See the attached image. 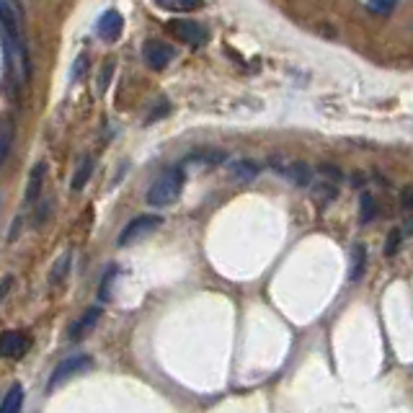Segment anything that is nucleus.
<instances>
[{
	"label": "nucleus",
	"instance_id": "2",
	"mask_svg": "<svg viewBox=\"0 0 413 413\" xmlns=\"http://www.w3.org/2000/svg\"><path fill=\"white\" fill-rule=\"evenodd\" d=\"M168 31L173 34V39H178L181 44H189L194 50H199V47L210 42V31L202 24L191 21V18H173V21H168Z\"/></svg>",
	"mask_w": 413,
	"mask_h": 413
},
{
	"label": "nucleus",
	"instance_id": "15",
	"mask_svg": "<svg viewBox=\"0 0 413 413\" xmlns=\"http://www.w3.org/2000/svg\"><path fill=\"white\" fill-rule=\"evenodd\" d=\"M364 10L372 13V16H390V13H396L398 10V3L396 0H375V3H364Z\"/></svg>",
	"mask_w": 413,
	"mask_h": 413
},
{
	"label": "nucleus",
	"instance_id": "24",
	"mask_svg": "<svg viewBox=\"0 0 413 413\" xmlns=\"http://www.w3.org/2000/svg\"><path fill=\"white\" fill-rule=\"evenodd\" d=\"M163 114H168V103H161V109H155L150 114V117L145 119V124H152V122H155V119H161Z\"/></svg>",
	"mask_w": 413,
	"mask_h": 413
},
{
	"label": "nucleus",
	"instance_id": "16",
	"mask_svg": "<svg viewBox=\"0 0 413 413\" xmlns=\"http://www.w3.org/2000/svg\"><path fill=\"white\" fill-rule=\"evenodd\" d=\"M93 176V161L91 158H85L83 163H80V168L75 171V176H73V191H80L85 184H88V178Z\"/></svg>",
	"mask_w": 413,
	"mask_h": 413
},
{
	"label": "nucleus",
	"instance_id": "4",
	"mask_svg": "<svg viewBox=\"0 0 413 413\" xmlns=\"http://www.w3.org/2000/svg\"><path fill=\"white\" fill-rule=\"evenodd\" d=\"M161 222H163L161 215H140V217H135L124 230H122V233H119L117 245L119 248H126V245L137 243L140 238H145L147 233H152V230L158 228Z\"/></svg>",
	"mask_w": 413,
	"mask_h": 413
},
{
	"label": "nucleus",
	"instance_id": "21",
	"mask_svg": "<svg viewBox=\"0 0 413 413\" xmlns=\"http://www.w3.org/2000/svg\"><path fill=\"white\" fill-rule=\"evenodd\" d=\"M85 73H88V55H80V57L75 59V65H73V73H70L73 83H78V80H80Z\"/></svg>",
	"mask_w": 413,
	"mask_h": 413
},
{
	"label": "nucleus",
	"instance_id": "9",
	"mask_svg": "<svg viewBox=\"0 0 413 413\" xmlns=\"http://www.w3.org/2000/svg\"><path fill=\"white\" fill-rule=\"evenodd\" d=\"M99 318H101V307H88L83 318L70 326V341H80L83 336H88L93 331V326L99 323Z\"/></svg>",
	"mask_w": 413,
	"mask_h": 413
},
{
	"label": "nucleus",
	"instance_id": "13",
	"mask_svg": "<svg viewBox=\"0 0 413 413\" xmlns=\"http://www.w3.org/2000/svg\"><path fill=\"white\" fill-rule=\"evenodd\" d=\"M364 266H367V248L362 243H356L352 248V269H349V279L352 282H359L364 274Z\"/></svg>",
	"mask_w": 413,
	"mask_h": 413
},
{
	"label": "nucleus",
	"instance_id": "22",
	"mask_svg": "<svg viewBox=\"0 0 413 413\" xmlns=\"http://www.w3.org/2000/svg\"><path fill=\"white\" fill-rule=\"evenodd\" d=\"M312 189H315V194L321 196L323 202H328V199H336V189H333V184H315Z\"/></svg>",
	"mask_w": 413,
	"mask_h": 413
},
{
	"label": "nucleus",
	"instance_id": "17",
	"mask_svg": "<svg viewBox=\"0 0 413 413\" xmlns=\"http://www.w3.org/2000/svg\"><path fill=\"white\" fill-rule=\"evenodd\" d=\"M375 215H377V204H375L372 194H362V199H359V222L367 225V222L375 219Z\"/></svg>",
	"mask_w": 413,
	"mask_h": 413
},
{
	"label": "nucleus",
	"instance_id": "12",
	"mask_svg": "<svg viewBox=\"0 0 413 413\" xmlns=\"http://www.w3.org/2000/svg\"><path fill=\"white\" fill-rule=\"evenodd\" d=\"M21 408H24V388H21V385H13V388L3 396L0 413H21Z\"/></svg>",
	"mask_w": 413,
	"mask_h": 413
},
{
	"label": "nucleus",
	"instance_id": "10",
	"mask_svg": "<svg viewBox=\"0 0 413 413\" xmlns=\"http://www.w3.org/2000/svg\"><path fill=\"white\" fill-rule=\"evenodd\" d=\"M261 173V166L256 161H236L230 166V176L236 178L238 184H251Z\"/></svg>",
	"mask_w": 413,
	"mask_h": 413
},
{
	"label": "nucleus",
	"instance_id": "8",
	"mask_svg": "<svg viewBox=\"0 0 413 413\" xmlns=\"http://www.w3.org/2000/svg\"><path fill=\"white\" fill-rule=\"evenodd\" d=\"M44 178H47V163H36L34 168H31V173H29V184H26V194H24L26 207H31L42 196Z\"/></svg>",
	"mask_w": 413,
	"mask_h": 413
},
{
	"label": "nucleus",
	"instance_id": "11",
	"mask_svg": "<svg viewBox=\"0 0 413 413\" xmlns=\"http://www.w3.org/2000/svg\"><path fill=\"white\" fill-rule=\"evenodd\" d=\"M287 181H292L295 186H312V168L305 161H292L284 168Z\"/></svg>",
	"mask_w": 413,
	"mask_h": 413
},
{
	"label": "nucleus",
	"instance_id": "5",
	"mask_svg": "<svg viewBox=\"0 0 413 413\" xmlns=\"http://www.w3.org/2000/svg\"><path fill=\"white\" fill-rule=\"evenodd\" d=\"M173 57H176L173 47H168V44L161 42V39H147V42L143 44V59H145V65H147V68L166 70Z\"/></svg>",
	"mask_w": 413,
	"mask_h": 413
},
{
	"label": "nucleus",
	"instance_id": "1",
	"mask_svg": "<svg viewBox=\"0 0 413 413\" xmlns=\"http://www.w3.org/2000/svg\"><path fill=\"white\" fill-rule=\"evenodd\" d=\"M184 171L181 168H168L163 171L161 176L155 178V184L150 186V191H147V204L150 207H171V204L178 202V196L184 191Z\"/></svg>",
	"mask_w": 413,
	"mask_h": 413
},
{
	"label": "nucleus",
	"instance_id": "14",
	"mask_svg": "<svg viewBox=\"0 0 413 413\" xmlns=\"http://www.w3.org/2000/svg\"><path fill=\"white\" fill-rule=\"evenodd\" d=\"M155 6L161 10H176V13H191V10L202 8V3L196 0H158Z\"/></svg>",
	"mask_w": 413,
	"mask_h": 413
},
{
	"label": "nucleus",
	"instance_id": "3",
	"mask_svg": "<svg viewBox=\"0 0 413 413\" xmlns=\"http://www.w3.org/2000/svg\"><path fill=\"white\" fill-rule=\"evenodd\" d=\"M88 367H93V359L88 354H75V356H68L65 362L57 364V370L52 372L50 382H47V393H55L59 385H65L68 379H73L75 375H83Z\"/></svg>",
	"mask_w": 413,
	"mask_h": 413
},
{
	"label": "nucleus",
	"instance_id": "27",
	"mask_svg": "<svg viewBox=\"0 0 413 413\" xmlns=\"http://www.w3.org/2000/svg\"><path fill=\"white\" fill-rule=\"evenodd\" d=\"M10 284H13V279H6V282H3V284H0V297H6V292H8V287Z\"/></svg>",
	"mask_w": 413,
	"mask_h": 413
},
{
	"label": "nucleus",
	"instance_id": "6",
	"mask_svg": "<svg viewBox=\"0 0 413 413\" xmlns=\"http://www.w3.org/2000/svg\"><path fill=\"white\" fill-rule=\"evenodd\" d=\"M29 346H31V341L18 331L0 333V356H6V359H21L29 352Z\"/></svg>",
	"mask_w": 413,
	"mask_h": 413
},
{
	"label": "nucleus",
	"instance_id": "26",
	"mask_svg": "<svg viewBox=\"0 0 413 413\" xmlns=\"http://www.w3.org/2000/svg\"><path fill=\"white\" fill-rule=\"evenodd\" d=\"M403 210L405 212L411 210V189H405V191H403Z\"/></svg>",
	"mask_w": 413,
	"mask_h": 413
},
{
	"label": "nucleus",
	"instance_id": "20",
	"mask_svg": "<svg viewBox=\"0 0 413 413\" xmlns=\"http://www.w3.org/2000/svg\"><path fill=\"white\" fill-rule=\"evenodd\" d=\"M114 277H117V269L111 266L109 274H103V279H101V289H99V297H101V300H111V282H114Z\"/></svg>",
	"mask_w": 413,
	"mask_h": 413
},
{
	"label": "nucleus",
	"instance_id": "19",
	"mask_svg": "<svg viewBox=\"0 0 413 413\" xmlns=\"http://www.w3.org/2000/svg\"><path fill=\"white\" fill-rule=\"evenodd\" d=\"M400 240H403V233L400 230H390L388 236V243H385V256H396L398 251H400Z\"/></svg>",
	"mask_w": 413,
	"mask_h": 413
},
{
	"label": "nucleus",
	"instance_id": "7",
	"mask_svg": "<svg viewBox=\"0 0 413 413\" xmlns=\"http://www.w3.org/2000/svg\"><path fill=\"white\" fill-rule=\"evenodd\" d=\"M122 31H124V16L119 10H106L96 24V34L101 36L103 42H117Z\"/></svg>",
	"mask_w": 413,
	"mask_h": 413
},
{
	"label": "nucleus",
	"instance_id": "23",
	"mask_svg": "<svg viewBox=\"0 0 413 413\" xmlns=\"http://www.w3.org/2000/svg\"><path fill=\"white\" fill-rule=\"evenodd\" d=\"M111 73H114V62H109V65H103V70H101V75H99V91H106L109 88V83H111Z\"/></svg>",
	"mask_w": 413,
	"mask_h": 413
},
{
	"label": "nucleus",
	"instance_id": "25",
	"mask_svg": "<svg viewBox=\"0 0 413 413\" xmlns=\"http://www.w3.org/2000/svg\"><path fill=\"white\" fill-rule=\"evenodd\" d=\"M321 171L326 173V176H333L336 181L341 178V171H338V168H331V166H321Z\"/></svg>",
	"mask_w": 413,
	"mask_h": 413
},
{
	"label": "nucleus",
	"instance_id": "18",
	"mask_svg": "<svg viewBox=\"0 0 413 413\" xmlns=\"http://www.w3.org/2000/svg\"><path fill=\"white\" fill-rule=\"evenodd\" d=\"M68 266H70V253L68 256H62V259L57 261V266H55V271H52V277H50L52 284H59L62 279L68 277Z\"/></svg>",
	"mask_w": 413,
	"mask_h": 413
}]
</instances>
